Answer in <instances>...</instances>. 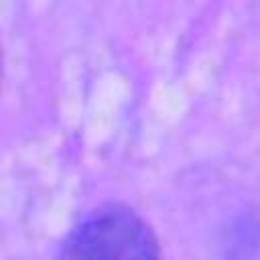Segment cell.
<instances>
[{
    "label": "cell",
    "mask_w": 260,
    "mask_h": 260,
    "mask_svg": "<svg viewBox=\"0 0 260 260\" xmlns=\"http://www.w3.org/2000/svg\"><path fill=\"white\" fill-rule=\"evenodd\" d=\"M59 260H158V244L142 217L112 205L71 230Z\"/></svg>",
    "instance_id": "1"
}]
</instances>
